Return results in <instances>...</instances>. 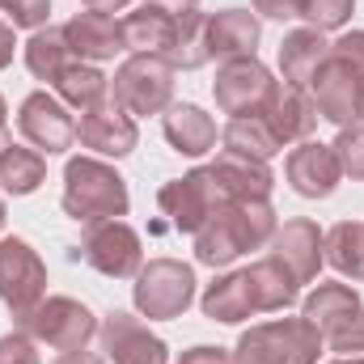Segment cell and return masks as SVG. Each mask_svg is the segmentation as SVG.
<instances>
[{
	"mask_svg": "<svg viewBox=\"0 0 364 364\" xmlns=\"http://www.w3.org/2000/svg\"><path fill=\"white\" fill-rule=\"evenodd\" d=\"M279 229L275 208L267 199H237V203H220L203 229L195 233V259L203 267H229L237 255L267 246Z\"/></svg>",
	"mask_w": 364,
	"mask_h": 364,
	"instance_id": "1",
	"label": "cell"
},
{
	"mask_svg": "<svg viewBox=\"0 0 364 364\" xmlns=\"http://www.w3.org/2000/svg\"><path fill=\"white\" fill-rule=\"evenodd\" d=\"M132 208L127 182L114 166L97 161V157H73L64 166V212L73 220H123Z\"/></svg>",
	"mask_w": 364,
	"mask_h": 364,
	"instance_id": "2",
	"label": "cell"
},
{
	"mask_svg": "<svg viewBox=\"0 0 364 364\" xmlns=\"http://www.w3.org/2000/svg\"><path fill=\"white\" fill-rule=\"evenodd\" d=\"M322 348L326 343L309 318H275L237 339L233 364H318Z\"/></svg>",
	"mask_w": 364,
	"mask_h": 364,
	"instance_id": "3",
	"label": "cell"
},
{
	"mask_svg": "<svg viewBox=\"0 0 364 364\" xmlns=\"http://www.w3.org/2000/svg\"><path fill=\"white\" fill-rule=\"evenodd\" d=\"M301 318H309L331 352H364V301L352 284H318L305 296Z\"/></svg>",
	"mask_w": 364,
	"mask_h": 364,
	"instance_id": "4",
	"label": "cell"
},
{
	"mask_svg": "<svg viewBox=\"0 0 364 364\" xmlns=\"http://www.w3.org/2000/svg\"><path fill=\"white\" fill-rule=\"evenodd\" d=\"M132 301H136L140 318H149V322H170V318L186 314V305L195 301V272H191V263L153 259L149 267L136 272Z\"/></svg>",
	"mask_w": 364,
	"mask_h": 364,
	"instance_id": "5",
	"label": "cell"
},
{
	"mask_svg": "<svg viewBox=\"0 0 364 364\" xmlns=\"http://www.w3.org/2000/svg\"><path fill=\"white\" fill-rule=\"evenodd\" d=\"M110 93L127 114H161L174 97V68L166 55H132L119 64Z\"/></svg>",
	"mask_w": 364,
	"mask_h": 364,
	"instance_id": "6",
	"label": "cell"
},
{
	"mask_svg": "<svg viewBox=\"0 0 364 364\" xmlns=\"http://www.w3.org/2000/svg\"><path fill=\"white\" fill-rule=\"evenodd\" d=\"M21 331L34 343H47L55 352H73V348H85L97 335V318H93L90 305H81L73 296H43L21 318Z\"/></svg>",
	"mask_w": 364,
	"mask_h": 364,
	"instance_id": "7",
	"label": "cell"
},
{
	"mask_svg": "<svg viewBox=\"0 0 364 364\" xmlns=\"http://www.w3.org/2000/svg\"><path fill=\"white\" fill-rule=\"evenodd\" d=\"M43 296H47V267L38 250L26 237H4L0 242V301L21 322Z\"/></svg>",
	"mask_w": 364,
	"mask_h": 364,
	"instance_id": "8",
	"label": "cell"
},
{
	"mask_svg": "<svg viewBox=\"0 0 364 364\" xmlns=\"http://www.w3.org/2000/svg\"><path fill=\"white\" fill-rule=\"evenodd\" d=\"M81 259L106 279H132L144 267V246H140V233L127 220H97V225L85 229Z\"/></svg>",
	"mask_w": 364,
	"mask_h": 364,
	"instance_id": "9",
	"label": "cell"
},
{
	"mask_svg": "<svg viewBox=\"0 0 364 364\" xmlns=\"http://www.w3.org/2000/svg\"><path fill=\"white\" fill-rule=\"evenodd\" d=\"M309 97H314L318 114L331 119L335 127L364 123V77L352 64H343L339 55H326L322 60V68L309 81Z\"/></svg>",
	"mask_w": 364,
	"mask_h": 364,
	"instance_id": "10",
	"label": "cell"
},
{
	"mask_svg": "<svg viewBox=\"0 0 364 364\" xmlns=\"http://www.w3.org/2000/svg\"><path fill=\"white\" fill-rule=\"evenodd\" d=\"M220 203H229V199L220 195V186H216V178H212L208 166H199V170H191V174H182V178L166 182V186L157 191V208L170 216V225H174L178 233H199L203 220H208Z\"/></svg>",
	"mask_w": 364,
	"mask_h": 364,
	"instance_id": "11",
	"label": "cell"
},
{
	"mask_svg": "<svg viewBox=\"0 0 364 364\" xmlns=\"http://www.w3.org/2000/svg\"><path fill=\"white\" fill-rule=\"evenodd\" d=\"M17 127H21V136H26L38 153H47V157L68 153L73 140H77V119L68 114V106H64L60 97H51L47 90L30 93V97L21 102Z\"/></svg>",
	"mask_w": 364,
	"mask_h": 364,
	"instance_id": "12",
	"label": "cell"
},
{
	"mask_svg": "<svg viewBox=\"0 0 364 364\" xmlns=\"http://www.w3.org/2000/svg\"><path fill=\"white\" fill-rule=\"evenodd\" d=\"M275 81L272 73L255 60V55H246V60H229L220 73H216V106L225 110V114H233V119H242V114H263V106H267V97H272Z\"/></svg>",
	"mask_w": 364,
	"mask_h": 364,
	"instance_id": "13",
	"label": "cell"
},
{
	"mask_svg": "<svg viewBox=\"0 0 364 364\" xmlns=\"http://www.w3.org/2000/svg\"><path fill=\"white\" fill-rule=\"evenodd\" d=\"M97 335H102V352L114 364H166L170 360V348L161 335H153L140 318L114 309L97 322Z\"/></svg>",
	"mask_w": 364,
	"mask_h": 364,
	"instance_id": "14",
	"label": "cell"
},
{
	"mask_svg": "<svg viewBox=\"0 0 364 364\" xmlns=\"http://www.w3.org/2000/svg\"><path fill=\"white\" fill-rule=\"evenodd\" d=\"M272 259L296 279V288H301V284H314L322 259H326V255H322V229H318L309 216L284 220L272 237Z\"/></svg>",
	"mask_w": 364,
	"mask_h": 364,
	"instance_id": "15",
	"label": "cell"
},
{
	"mask_svg": "<svg viewBox=\"0 0 364 364\" xmlns=\"http://www.w3.org/2000/svg\"><path fill=\"white\" fill-rule=\"evenodd\" d=\"M77 136H81V144H85V149L102 153V157H127V153L140 144L136 119H132V114H127L114 97L97 102L93 110H85V114H81Z\"/></svg>",
	"mask_w": 364,
	"mask_h": 364,
	"instance_id": "16",
	"label": "cell"
},
{
	"mask_svg": "<svg viewBox=\"0 0 364 364\" xmlns=\"http://www.w3.org/2000/svg\"><path fill=\"white\" fill-rule=\"evenodd\" d=\"M284 174H288V186H292L296 195H305V199H326V195H335V186L343 178L335 149L322 144V140H301V144L288 153Z\"/></svg>",
	"mask_w": 364,
	"mask_h": 364,
	"instance_id": "17",
	"label": "cell"
},
{
	"mask_svg": "<svg viewBox=\"0 0 364 364\" xmlns=\"http://www.w3.org/2000/svg\"><path fill=\"white\" fill-rule=\"evenodd\" d=\"M263 119H267V127L275 132L279 144H301V140L314 136V127H318L322 114H318V106H314V97H309L305 85L275 81L272 97L263 106Z\"/></svg>",
	"mask_w": 364,
	"mask_h": 364,
	"instance_id": "18",
	"label": "cell"
},
{
	"mask_svg": "<svg viewBox=\"0 0 364 364\" xmlns=\"http://www.w3.org/2000/svg\"><path fill=\"white\" fill-rule=\"evenodd\" d=\"M64 30V43H68V51L77 55V60H85V64H97V60H114L119 51H127L123 47V30H119V21L110 17V13H77L68 26H60Z\"/></svg>",
	"mask_w": 364,
	"mask_h": 364,
	"instance_id": "19",
	"label": "cell"
},
{
	"mask_svg": "<svg viewBox=\"0 0 364 364\" xmlns=\"http://www.w3.org/2000/svg\"><path fill=\"white\" fill-rule=\"evenodd\" d=\"M212 170V178L220 186V195L229 199V203H237V199H267L275 186V174L267 161H255V157H246V153H216V161L208 166Z\"/></svg>",
	"mask_w": 364,
	"mask_h": 364,
	"instance_id": "20",
	"label": "cell"
},
{
	"mask_svg": "<svg viewBox=\"0 0 364 364\" xmlns=\"http://www.w3.org/2000/svg\"><path fill=\"white\" fill-rule=\"evenodd\" d=\"M174 21H178V13H170L166 4L144 0L140 9H132V13L119 21L123 47L136 51V55H166L170 43H174Z\"/></svg>",
	"mask_w": 364,
	"mask_h": 364,
	"instance_id": "21",
	"label": "cell"
},
{
	"mask_svg": "<svg viewBox=\"0 0 364 364\" xmlns=\"http://www.w3.org/2000/svg\"><path fill=\"white\" fill-rule=\"evenodd\" d=\"M259 34H263L259 17L246 13V9H220V13L212 17V26H208L212 55L225 60V64H229V60H246V55H255Z\"/></svg>",
	"mask_w": 364,
	"mask_h": 364,
	"instance_id": "22",
	"label": "cell"
},
{
	"mask_svg": "<svg viewBox=\"0 0 364 364\" xmlns=\"http://www.w3.org/2000/svg\"><path fill=\"white\" fill-rule=\"evenodd\" d=\"M326 55H331V43H326L322 30H314V26L292 30V34H284V43H279V73H284L288 85H309Z\"/></svg>",
	"mask_w": 364,
	"mask_h": 364,
	"instance_id": "23",
	"label": "cell"
},
{
	"mask_svg": "<svg viewBox=\"0 0 364 364\" xmlns=\"http://www.w3.org/2000/svg\"><path fill=\"white\" fill-rule=\"evenodd\" d=\"M161 132H166V140L178 149L182 157H203V153H212V144H216V123H212V114H203V110L191 106V102H174V106L166 110Z\"/></svg>",
	"mask_w": 364,
	"mask_h": 364,
	"instance_id": "24",
	"label": "cell"
},
{
	"mask_svg": "<svg viewBox=\"0 0 364 364\" xmlns=\"http://www.w3.org/2000/svg\"><path fill=\"white\" fill-rule=\"evenodd\" d=\"M199 309H203V318L225 322V326H233V322H242V318L259 314V309H255V296H250V279H246V272L216 275V279L203 288Z\"/></svg>",
	"mask_w": 364,
	"mask_h": 364,
	"instance_id": "25",
	"label": "cell"
},
{
	"mask_svg": "<svg viewBox=\"0 0 364 364\" xmlns=\"http://www.w3.org/2000/svg\"><path fill=\"white\" fill-rule=\"evenodd\" d=\"M208 26H212V17L199 13V9H182L178 13V21H174V43H170V51H166V60H170L174 73H195V68H203V64L212 60Z\"/></svg>",
	"mask_w": 364,
	"mask_h": 364,
	"instance_id": "26",
	"label": "cell"
},
{
	"mask_svg": "<svg viewBox=\"0 0 364 364\" xmlns=\"http://www.w3.org/2000/svg\"><path fill=\"white\" fill-rule=\"evenodd\" d=\"M246 279H250V296H255L259 314H279V309L296 305V279L284 272L275 259H263V263L246 267Z\"/></svg>",
	"mask_w": 364,
	"mask_h": 364,
	"instance_id": "27",
	"label": "cell"
},
{
	"mask_svg": "<svg viewBox=\"0 0 364 364\" xmlns=\"http://www.w3.org/2000/svg\"><path fill=\"white\" fill-rule=\"evenodd\" d=\"M322 255L339 275L364 279V225L360 220H339L331 233H322Z\"/></svg>",
	"mask_w": 364,
	"mask_h": 364,
	"instance_id": "28",
	"label": "cell"
},
{
	"mask_svg": "<svg viewBox=\"0 0 364 364\" xmlns=\"http://www.w3.org/2000/svg\"><path fill=\"white\" fill-rule=\"evenodd\" d=\"M68 64H73V51H68V43H64V30H51V26H47V30H34V34H30V43H26V68H30L38 81L55 85Z\"/></svg>",
	"mask_w": 364,
	"mask_h": 364,
	"instance_id": "29",
	"label": "cell"
},
{
	"mask_svg": "<svg viewBox=\"0 0 364 364\" xmlns=\"http://www.w3.org/2000/svg\"><path fill=\"white\" fill-rule=\"evenodd\" d=\"M47 178V157L38 149H21V144H9L0 153V186L9 195H34Z\"/></svg>",
	"mask_w": 364,
	"mask_h": 364,
	"instance_id": "30",
	"label": "cell"
},
{
	"mask_svg": "<svg viewBox=\"0 0 364 364\" xmlns=\"http://www.w3.org/2000/svg\"><path fill=\"white\" fill-rule=\"evenodd\" d=\"M55 90H60V102L64 106H73V110H93L97 102H106L110 97V81L93 68V64H85V60H73L68 68H64V77L55 81Z\"/></svg>",
	"mask_w": 364,
	"mask_h": 364,
	"instance_id": "31",
	"label": "cell"
},
{
	"mask_svg": "<svg viewBox=\"0 0 364 364\" xmlns=\"http://www.w3.org/2000/svg\"><path fill=\"white\" fill-rule=\"evenodd\" d=\"M225 149H229V153H246V157H255V161H272L284 144L275 140V132L267 127L263 114H242V119H229V127H225Z\"/></svg>",
	"mask_w": 364,
	"mask_h": 364,
	"instance_id": "32",
	"label": "cell"
},
{
	"mask_svg": "<svg viewBox=\"0 0 364 364\" xmlns=\"http://www.w3.org/2000/svg\"><path fill=\"white\" fill-rule=\"evenodd\" d=\"M335 157H339V170L352 182H364V123H352V127H339L335 136Z\"/></svg>",
	"mask_w": 364,
	"mask_h": 364,
	"instance_id": "33",
	"label": "cell"
},
{
	"mask_svg": "<svg viewBox=\"0 0 364 364\" xmlns=\"http://www.w3.org/2000/svg\"><path fill=\"white\" fill-rule=\"evenodd\" d=\"M356 13V0H301V17L314 26V30H339L348 26V17Z\"/></svg>",
	"mask_w": 364,
	"mask_h": 364,
	"instance_id": "34",
	"label": "cell"
},
{
	"mask_svg": "<svg viewBox=\"0 0 364 364\" xmlns=\"http://www.w3.org/2000/svg\"><path fill=\"white\" fill-rule=\"evenodd\" d=\"M0 9L9 13L13 30H43L51 17V0H0Z\"/></svg>",
	"mask_w": 364,
	"mask_h": 364,
	"instance_id": "35",
	"label": "cell"
},
{
	"mask_svg": "<svg viewBox=\"0 0 364 364\" xmlns=\"http://www.w3.org/2000/svg\"><path fill=\"white\" fill-rule=\"evenodd\" d=\"M0 364H43L38 360V343L26 331H13L0 339Z\"/></svg>",
	"mask_w": 364,
	"mask_h": 364,
	"instance_id": "36",
	"label": "cell"
},
{
	"mask_svg": "<svg viewBox=\"0 0 364 364\" xmlns=\"http://www.w3.org/2000/svg\"><path fill=\"white\" fill-rule=\"evenodd\" d=\"M331 55H339L343 64H352L356 73L364 77V30H348L331 43Z\"/></svg>",
	"mask_w": 364,
	"mask_h": 364,
	"instance_id": "37",
	"label": "cell"
},
{
	"mask_svg": "<svg viewBox=\"0 0 364 364\" xmlns=\"http://www.w3.org/2000/svg\"><path fill=\"white\" fill-rule=\"evenodd\" d=\"M178 364H233V352L212 348V343H199V348H186L178 356Z\"/></svg>",
	"mask_w": 364,
	"mask_h": 364,
	"instance_id": "38",
	"label": "cell"
},
{
	"mask_svg": "<svg viewBox=\"0 0 364 364\" xmlns=\"http://www.w3.org/2000/svg\"><path fill=\"white\" fill-rule=\"evenodd\" d=\"M255 13L272 17V21H292V17H301V0H255Z\"/></svg>",
	"mask_w": 364,
	"mask_h": 364,
	"instance_id": "39",
	"label": "cell"
},
{
	"mask_svg": "<svg viewBox=\"0 0 364 364\" xmlns=\"http://www.w3.org/2000/svg\"><path fill=\"white\" fill-rule=\"evenodd\" d=\"M13 47H17V38H13V26H9V21H0V73L13 64Z\"/></svg>",
	"mask_w": 364,
	"mask_h": 364,
	"instance_id": "40",
	"label": "cell"
},
{
	"mask_svg": "<svg viewBox=\"0 0 364 364\" xmlns=\"http://www.w3.org/2000/svg\"><path fill=\"white\" fill-rule=\"evenodd\" d=\"M55 364H106V360H102L97 352H85V348H73V352H64V356H60Z\"/></svg>",
	"mask_w": 364,
	"mask_h": 364,
	"instance_id": "41",
	"label": "cell"
},
{
	"mask_svg": "<svg viewBox=\"0 0 364 364\" xmlns=\"http://www.w3.org/2000/svg\"><path fill=\"white\" fill-rule=\"evenodd\" d=\"M123 4H132V0H85V9H93V13H114Z\"/></svg>",
	"mask_w": 364,
	"mask_h": 364,
	"instance_id": "42",
	"label": "cell"
},
{
	"mask_svg": "<svg viewBox=\"0 0 364 364\" xmlns=\"http://www.w3.org/2000/svg\"><path fill=\"white\" fill-rule=\"evenodd\" d=\"M9 149V106H4V97H0V153Z\"/></svg>",
	"mask_w": 364,
	"mask_h": 364,
	"instance_id": "43",
	"label": "cell"
},
{
	"mask_svg": "<svg viewBox=\"0 0 364 364\" xmlns=\"http://www.w3.org/2000/svg\"><path fill=\"white\" fill-rule=\"evenodd\" d=\"M153 4H166L170 13H182V9H195L199 0H153Z\"/></svg>",
	"mask_w": 364,
	"mask_h": 364,
	"instance_id": "44",
	"label": "cell"
},
{
	"mask_svg": "<svg viewBox=\"0 0 364 364\" xmlns=\"http://www.w3.org/2000/svg\"><path fill=\"white\" fill-rule=\"evenodd\" d=\"M331 364H364V356H339V360H331Z\"/></svg>",
	"mask_w": 364,
	"mask_h": 364,
	"instance_id": "45",
	"label": "cell"
},
{
	"mask_svg": "<svg viewBox=\"0 0 364 364\" xmlns=\"http://www.w3.org/2000/svg\"><path fill=\"white\" fill-rule=\"evenodd\" d=\"M0 229H4V199H0Z\"/></svg>",
	"mask_w": 364,
	"mask_h": 364,
	"instance_id": "46",
	"label": "cell"
}]
</instances>
